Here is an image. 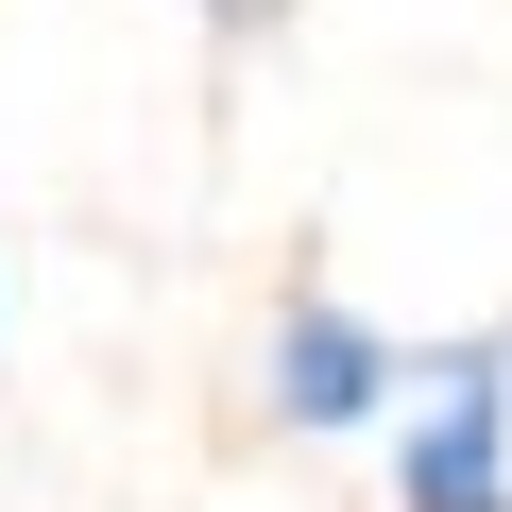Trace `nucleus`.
I'll list each match as a JSON object with an SVG mask.
<instances>
[{
	"mask_svg": "<svg viewBox=\"0 0 512 512\" xmlns=\"http://www.w3.org/2000/svg\"><path fill=\"white\" fill-rule=\"evenodd\" d=\"M393 512H512V342L427 359L410 444H393Z\"/></svg>",
	"mask_w": 512,
	"mask_h": 512,
	"instance_id": "f257e3e1",
	"label": "nucleus"
},
{
	"mask_svg": "<svg viewBox=\"0 0 512 512\" xmlns=\"http://www.w3.org/2000/svg\"><path fill=\"white\" fill-rule=\"evenodd\" d=\"M376 393H393V342H376L359 308H325V291H308V308L274 325V410H291V427H359Z\"/></svg>",
	"mask_w": 512,
	"mask_h": 512,
	"instance_id": "f03ea898",
	"label": "nucleus"
},
{
	"mask_svg": "<svg viewBox=\"0 0 512 512\" xmlns=\"http://www.w3.org/2000/svg\"><path fill=\"white\" fill-rule=\"evenodd\" d=\"M205 18H239V35H256V18H274V0H205Z\"/></svg>",
	"mask_w": 512,
	"mask_h": 512,
	"instance_id": "7ed1b4c3",
	"label": "nucleus"
}]
</instances>
